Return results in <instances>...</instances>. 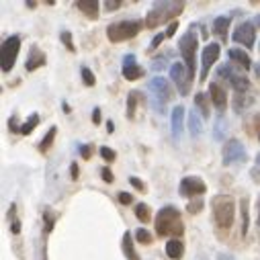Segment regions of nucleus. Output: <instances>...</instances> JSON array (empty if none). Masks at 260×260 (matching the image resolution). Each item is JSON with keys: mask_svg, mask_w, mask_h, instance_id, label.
<instances>
[{"mask_svg": "<svg viewBox=\"0 0 260 260\" xmlns=\"http://www.w3.org/2000/svg\"><path fill=\"white\" fill-rule=\"evenodd\" d=\"M74 7H76L84 17H88V19H92V21L98 19V7H100V5L96 3V0H76Z\"/></svg>", "mask_w": 260, "mask_h": 260, "instance_id": "obj_18", "label": "nucleus"}, {"mask_svg": "<svg viewBox=\"0 0 260 260\" xmlns=\"http://www.w3.org/2000/svg\"><path fill=\"white\" fill-rule=\"evenodd\" d=\"M170 131H172V137L174 139H180L182 137V131H184V107L178 105L172 109V115H170Z\"/></svg>", "mask_w": 260, "mask_h": 260, "instance_id": "obj_14", "label": "nucleus"}, {"mask_svg": "<svg viewBox=\"0 0 260 260\" xmlns=\"http://www.w3.org/2000/svg\"><path fill=\"white\" fill-rule=\"evenodd\" d=\"M17 123H19V121H17V117H15V115H13V117H11V119H9V129H11V131H13V133H21V127H19V125H17Z\"/></svg>", "mask_w": 260, "mask_h": 260, "instance_id": "obj_43", "label": "nucleus"}, {"mask_svg": "<svg viewBox=\"0 0 260 260\" xmlns=\"http://www.w3.org/2000/svg\"><path fill=\"white\" fill-rule=\"evenodd\" d=\"M228 29H230V17H217L213 21V35L224 43L228 39Z\"/></svg>", "mask_w": 260, "mask_h": 260, "instance_id": "obj_23", "label": "nucleus"}, {"mask_svg": "<svg viewBox=\"0 0 260 260\" xmlns=\"http://www.w3.org/2000/svg\"><path fill=\"white\" fill-rule=\"evenodd\" d=\"M203 117L197 113V109H191L189 111V133L197 139V137H201V133H203Z\"/></svg>", "mask_w": 260, "mask_h": 260, "instance_id": "obj_20", "label": "nucleus"}, {"mask_svg": "<svg viewBox=\"0 0 260 260\" xmlns=\"http://www.w3.org/2000/svg\"><path fill=\"white\" fill-rule=\"evenodd\" d=\"M203 205H205L203 201H193V203H189V205H187V211L195 215V213H199V211L203 209Z\"/></svg>", "mask_w": 260, "mask_h": 260, "instance_id": "obj_36", "label": "nucleus"}, {"mask_svg": "<svg viewBox=\"0 0 260 260\" xmlns=\"http://www.w3.org/2000/svg\"><path fill=\"white\" fill-rule=\"evenodd\" d=\"M25 5H27L29 9H35V7H37V3H33V0H27V3H25Z\"/></svg>", "mask_w": 260, "mask_h": 260, "instance_id": "obj_50", "label": "nucleus"}, {"mask_svg": "<svg viewBox=\"0 0 260 260\" xmlns=\"http://www.w3.org/2000/svg\"><path fill=\"white\" fill-rule=\"evenodd\" d=\"M70 176H72L74 180L78 178V164H76V162H72V164H70Z\"/></svg>", "mask_w": 260, "mask_h": 260, "instance_id": "obj_48", "label": "nucleus"}, {"mask_svg": "<svg viewBox=\"0 0 260 260\" xmlns=\"http://www.w3.org/2000/svg\"><path fill=\"white\" fill-rule=\"evenodd\" d=\"M143 76V68L137 66L135 62V56L133 54H127L123 56V78L125 80H137Z\"/></svg>", "mask_w": 260, "mask_h": 260, "instance_id": "obj_15", "label": "nucleus"}, {"mask_svg": "<svg viewBox=\"0 0 260 260\" xmlns=\"http://www.w3.org/2000/svg\"><path fill=\"white\" fill-rule=\"evenodd\" d=\"M250 176H252V180H254V182H260V154L256 156V160H254V168H252Z\"/></svg>", "mask_w": 260, "mask_h": 260, "instance_id": "obj_34", "label": "nucleus"}, {"mask_svg": "<svg viewBox=\"0 0 260 260\" xmlns=\"http://www.w3.org/2000/svg\"><path fill=\"white\" fill-rule=\"evenodd\" d=\"M170 78H172V82L176 84L178 94H180V96H187V94H189V88H191V82H193V78H191L187 66L180 64V62H174V64L170 66Z\"/></svg>", "mask_w": 260, "mask_h": 260, "instance_id": "obj_11", "label": "nucleus"}, {"mask_svg": "<svg viewBox=\"0 0 260 260\" xmlns=\"http://www.w3.org/2000/svg\"><path fill=\"white\" fill-rule=\"evenodd\" d=\"M133 236H131V232H125L123 234V240H121V248H123V254H125V258L127 260H141L139 258V254L135 252V248H133Z\"/></svg>", "mask_w": 260, "mask_h": 260, "instance_id": "obj_22", "label": "nucleus"}, {"mask_svg": "<svg viewBox=\"0 0 260 260\" xmlns=\"http://www.w3.org/2000/svg\"><path fill=\"white\" fill-rule=\"evenodd\" d=\"M137 100H139V94H137V90H131V92H129V96H127V117H129V119H133V117H135Z\"/></svg>", "mask_w": 260, "mask_h": 260, "instance_id": "obj_27", "label": "nucleus"}, {"mask_svg": "<svg viewBox=\"0 0 260 260\" xmlns=\"http://www.w3.org/2000/svg\"><path fill=\"white\" fill-rule=\"evenodd\" d=\"M11 230H13V234H19V232H21V224H19V219H15V221L11 224Z\"/></svg>", "mask_w": 260, "mask_h": 260, "instance_id": "obj_49", "label": "nucleus"}, {"mask_svg": "<svg viewBox=\"0 0 260 260\" xmlns=\"http://www.w3.org/2000/svg\"><path fill=\"white\" fill-rule=\"evenodd\" d=\"M228 56H230V58H232V62H234V64H238L244 72L252 68V60H250V56L246 54L244 49H240V47H232V49L228 51Z\"/></svg>", "mask_w": 260, "mask_h": 260, "instance_id": "obj_19", "label": "nucleus"}, {"mask_svg": "<svg viewBox=\"0 0 260 260\" xmlns=\"http://www.w3.org/2000/svg\"><path fill=\"white\" fill-rule=\"evenodd\" d=\"M211 209H213V219L219 228L230 230L236 221V201L230 195H215L211 201Z\"/></svg>", "mask_w": 260, "mask_h": 260, "instance_id": "obj_3", "label": "nucleus"}, {"mask_svg": "<svg viewBox=\"0 0 260 260\" xmlns=\"http://www.w3.org/2000/svg\"><path fill=\"white\" fill-rule=\"evenodd\" d=\"M41 66H45V54L37 47V45H33L31 49H29V58H27V62H25V70L27 72H35L37 68H41Z\"/></svg>", "mask_w": 260, "mask_h": 260, "instance_id": "obj_17", "label": "nucleus"}, {"mask_svg": "<svg viewBox=\"0 0 260 260\" xmlns=\"http://www.w3.org/2000/svg\"><path fill=\"white\" fill-rule=\"evenodd\" d=\"M78 150H80V156L84 160H90V156H92V145L90 143H82Z\"/></svg>", "mask_w": 260, "mask_h": 260, "instance_id": "obj_37", "label": "nucleus"}, {"mask_svg": "<svg viewBox=\"0 0 260 260\" xmlns=\"http://www.w3.org/2000/svg\"><path fill=\"white\" fill-rule=\"evenodd\" d=\"M176 31H178V23H176V21H172V23L168 25V29H166V37H172Z\"/></svg>", "mask_w": 260, "mask_h": 260, "instance_id": "obj_46", "label": "nucleus"}, {"mask_svg": "<svg viewBox=\"0 0 260 260\" xmlns=\"http://www.w3.org/2000/svg\"><path fill=\"white\" fill-rule=\"evenodd\" d=\"M135 217L141 224H150L152 221V211H150V205L147 203H137L135 205Z\"/></svg>", "mask_w": 260, "mask_h": 260, "instance_id": "obj_26", "label": "nucleus"}, {"mask_svg": "<svg viewBox=\"0 0 260 260\" xmlns=\"http://www.w3.org/2000/svg\"><path fill=\"white\" fill-rule=\"evenodd\" d=\"M209 94H211V100H213L215 109L219 111V115H224V111L228 107V92L224 90V86H219L217 82H211L209 84Z\"/></svg>", "mask_w": 260, "mask_h": 260, "instance_id": "obj_16", "label": "nucleus"}, {"mask_svg": "<svg viewBox=\"0 0 260 260\" xmlns=\"http://www.w3.org/2000/svg\"><path fill=\"white\" fill-rule=\"evenodd\" d=\"M19 49H21V37H19V35L7 37V39L3 41V45H0V68H3L5 74H9V72L15 68Z\"/></svg>", "mask_w": 260, "mask_h": 260, "instance_id": "obj_7", "label": "nucleus"}, {"mask_svg": "<svg viewBox=\"0 0 260 260\" xmlns=\"http://www.w3.org/2000/svg\"><path fill=\"white\" fill-rule=\"evenodd\" d=\"M164 37H166V33H158V35H156V37L152 39V43H150V47H152V49H154V47H158V45L162 43V39H164Z\"/></svg>", "mask_w": 260, "mask_h": 260, "instance_id": "obj_45", "label": "nucleus"}, {"mask_svg": "<svg viewBox=\"0 0 260 260\" xmlns=\"http://www.w3.org/2000/svg\"><path fill=\"white\" fill-rule=\"evenodd\" d=\"M217 74H219V78L228 80L234 86L236 94H246L250 90V80L244 76V70L242 68H236L234 64H221L219 70H217Z\"/></svg>", "mask_w": 260, "mask_h": 260, "instance_id": "obj_8", "label": "nucleus"}, {"mask_svg": "<svg viewBox=\"0 0 260 260\" xmlns=\"http://www.w3.org/2000/svg\"><path fill=\"white\" fill-rule=\"evenodd\" d=\"M119 203L121 205H131L133 203V195L131 193H119Z\"/></svg>", "mask_w": 260, "mask_h": 260, "instance_id": "obj_42", "label": "nucleus"}, {"mask_svg": "<svg viewBox=\"0 0 260 260\" xmlns=\"http://www.w3.org/2000/svg\"><path fill=\"white\" fill-rule=\"evenodd\" d=\"M184 9V3H154L152 11L147 13L145 17V27L147 29H156V27H160V25H170Z\"/></svg>", "mask_w": 260, "mask_h": 260, "instance_id": "obj_2", "label": "nucleus"}, {"mask_svg": "<svg viewBox=\"0 0 260 260\" xmlns=\"http://www.w3.org/2000/svg\"><path fill=\"white\" fill-rule=\"evenodd\" d=\"M195 105H197L199 115H201L203 119H207V117L211 115V111H209V100H207V96H205L203 92H199V94L195 96Z\"/></svg>", "mask_w": 260, "mask_h": 260, "instance_id": "obj_25", "label": "nucleus"}, {"mask_svg": "<svg viewBox=\"0 0 260 260\" xmlns=\"http://www.w3.org/2000/svg\"><path fill=\"white\" fill-rule=\"evenodd\" d=\"M37 123H39V115H37V113H31V115H29V119L21 125V133H23V135H29V133L37 127Z\"/></svg>", "mask_w": 260, "mask_h": 260, "instance_id": "obj_29", "label": "nucleus"}, {"mask_svg": "<svg viewBox=\"0 0 260 260\" xmlns=\"http://www.w3.org/2000/svg\"><path fill=\"white\" fill-rule=\"evenodd\" d=\"M62 41H64V45H66L68 51H76V47H74V43H72V35H70L68 31L62 33Z\"/></svg>", "mask_w": 260, "mask_h": 260, "instance_id": "obj_38", "label": "nucleus"}, {"mask_svg": "<svg viewBox=\"0 0 260 260\" xmlns=\"http://www.w3.org/2000/svg\"><path fill=\"white\" fill-rule=\"evenodd\" d=\"M102 7H105L109 13H113V11L121 9V7H123V3H121V0H105V3H102Z\"/></svg>", "mask_w": 260, "mask_h": 260, "instance_id": "obj_35", "label": "nucleus"}, {"mask_svg": "<svg viewBox=\"0 0 260 260\" xmlns=\"http://www.w3.org/2000/svg\"><path fill=\"white\" fill-rule=\"evenodd\" d=\"M56 133H58V127H49V129H47L43 141L39 143V150H41V152H47V150L51 147V143H54V139H56Z\"/></svg>", "mask_w": 260, "mask_h": 260, "instance_id": "obj_28", "label": "nucleus"}, {"mask_svg": "<svg viewBox=\"0 0 260 260\" xmlns=\"http://www.w3.org/2000/svg\"><path fill=\"white\" fill-rule=\"evenodd\" d=\"M219 51H221L219 43H209V45H205V49L201 51V82H205V78L209 76L211 66L219 58Z\"/></svg>", "mask_w": 260, "mask_h": 260, "instance_id": "obj_12", "label": "nucleus"}, {"mask_svg": "<svg viewBox=\"0 0 260 260\" xmlns=\"http://www.w3.org/2000/svg\"><path fill=\"white\" fill-rule=\"evenodd\" d=\"M252 102V98L250 96H246V94H236V98H234V111L236 113H242L248 105Z\"/></svg>", "mask_w": 260, "mask_h": 260, "instance_id": "obj_30", "label": "nucleus"}, {"mask_svg": "<svg viewBox=\"0 0 260 260\" xmlns=\"http://www.w3.org/2000/svg\"><path fill=\"white\" fill-rule=\"evenodd\" d=\"M260 19H256V21H244V23H240L238 27H236V31H234V41L238 43V45H242V47H246V49H252L254 47V41H256V23H258Z\"/></svg>", "mask_w": 260, "mask_h": 260, "instance_id": "obj_10", "label": "nucleus"}, {"mask_svg": "<svg viewBox=\"0 0 260 260\" xmlns=\"http://www.w3.org/2000/svg\"><path fill=\"white\" fill-rule=\"evenodd\" d=\"M100 178L105 180V182H113L115 180V176H113V172H111V168H100Z\"/></svg>", "mask_w": 260, "mask_h": 260, "instance_id": "obj_40", "label": "nucleus"}, {"mask_svg": "<svg viewBox=\"0 0 260 260\" xmlns=\"http://www.w3.org/2000/svg\"><path fill=\"white\" fill-rule=\"evenodd\" d=\"M197 25H191V29L180 37L178 41V49H180V56L184 60V66L191 74V78L195 76V68H197V47H199V37L195 33Z\"/></svg>", "mask_w": 260, "mask_h": 260, "instance_id": "obj_5", "label": "nucleus"}, {"mask_svg": "<svg viewBox=\"0 0 260 260\" xmlns=\"http://www.w3.org/2000/svg\"><path fill=\"white\" fill-rule=\"evenodd\" d=\"M256 224L260 226V203H258V217H256Z\"/></svg>", "mask_w": 260, "mask_h": 260, "instance_id": "obj_52", "label": "nucleus"}, {"mask_svg": "<svg viewBox=\"0 0 260 260\" xmlns=\"http://www.w3.org/2000/svg\"><path fill=\"white\" fill-rule=\"evenodd\" d=\"M92 123H94V125H100V109H98V107L92 111Z\"/></svg>", "mask_w": 260, "mask_h": 260, "instance_id": "obj_47", "label": "nucleus"}, {"mask_svg": "<svg viewBox=\"0 0 260 260\" xmlns=\"http://www.w3.org/2000/svg\"><path fill=\"white\" fill-rule=\"evenodd\" d=\"M147 90H150V98H152V109L158 111L160 115L166 113V105L172 98V86L166 78L162 76H154L147 82Z\"/></svg>", "mask_w": 260, "mask_h": 260, "instance_id": "obj_4", "label": "nucleus"}, {"mask_svg": "<svg viewBox=\"0 0 260 260\" xmlns=\"http://www.w3.org/2000/svg\"><path fill=\"white\" fill-rule=\"evenodd\" d=\"M248 197H242L240 199V224H242V236L248 234V228H250V207H248Z\"/></svg>", "mask_w": 260, "mask_h": 260, "instance_id": "obj_24", "label": "nucleus"}, {"mask_svg": "<svg viewBox=\"0 0 260 260\" xmlns=\"http://www.w3.org/2000/svg\"><path fill=\"white\" fill-rule=\"evenodd\" d=\"M62 107H64V113H70V105H68V102H64Z\"/></svg>", "mask_w": 260, "mask_h": 260, "instance_id": "obj_51", "label": "nucleus"}, {"mask_svg": "<svg viewBox=\"0 0 260 260\" xmlns=\"http://www.w3.org/2000/svg\"><path fill=\"white\" fill-rule=\"evenodd\" d=\"M135 242H139V244H152V234L147 230H143V228H137L135 230Z\"/></svg>", "mask_w": 260, "mask_h": 260, "instance_id": "obj_33", "label": "nucleus"}, {"mask_svg": "<svg viewBox=\"0 0 260 260\" xmlns=\"http://www.w3.org/2000/svg\"><path fill=\"white\" fill-rule=\"evenodd\" d=\"M98 154H100V158L105 160V162H113V160L117 158V152H115L113 147H107V145H102V147L98 150Z\"/></svg>", "mask_w": 260, "mask_h": 260, "instance_id": "obj_32", "label": "nucleus"}, {"mask_svg": "<svg viewBox=\"0 0 260 260\" xmlns=\"http://www.w3.org/2000/svg\"><path fill=\"white\" fill-rule=\"evenodd\" d=\"M154 224H156V234L162 236V238L166 236V238L174 240V238H180L184 234V224L180 219V211L172 205L162 207V209L156 213Z\"/></svg>", "mask_w": 260, "mask_h": 260, "instance_id": "obj_1", "label": "nucleus"}, {"mask_svg": "<svg viewBox=\"0 0 260 260\" xmlns=\"http://www.w3.org/2000/svg\"><path fill=\"white\" fill-rule=\"evenodd\" d=\"M184 254V242L174 238V240H168L166 242V256L172 258V260H180Z\"/></svg>", "mask_w": 260, "mask_h": 260, "instance_id": "obj_21", "label": "nucleus"}, {"mask_svg": "<svg viewBox=\"0 0 260 260\" xmlns=\"http://www.w3.org/2000/svg\"><path fill=\"white\" fill-rule=\"evenodd\" d=\"M224 166H234V164H244L248 162V152L240 139H228L224 143Z\"/></svg>", "mask_w": 260, "mask_h": 260, "instance_id": "obj_9", "label": "nucleus"}, {"mask_svg": "<svg viewBox=\"0 0 260 260\" xmlns=\"http://www.w3.org/2000/svg\"><path fill=\"white\" fill-rule=\"evenodd\" d=\"M80 74H82V82H84V86H94V84H96V78H94V74H92V70H90V68L82 66Z\"/></svg>", "mask_w": 260, "mask_h": 260, "instance_id": "obj_31", "label": "nucleus"}, {"mask_svg": "<svg viewBox=\"0 0 260 260\" xmlns=\"http://www.w3.org/2000/svg\"><path fill=\"white\" fill-rule=\"evenodd\" d=\"M143 25L145 23H141V21H117L107 27V37L111 43H121V41L133 39L141 31Z\"/></svg>", "mask_w": 260, "mask_h": 260, "instance_id": "obj_6", "label": "nucleus"}, {"mask_svg": "<svg viewBox=\"0 0 260 260\" xmlns=\"http://www.w3.org/2000/svg\"><path fill=\"white\" fill-rule=\"evenodd\" d=\"M164 64H166V56H158V60H154V62H152V70L160 72V70L164 68Z\"/></svg>", "mask_w": 260, "mask_h": 260, "instance_id": "obj_39", "label": "nucleus"}, {"mask_svg": "<svg viewBox=\"0 0 260 260\" xmlns=\"http://www.w3.org/2000/svg\"><path fill=\"white\" fill-rule=\"evenodd\" d=\"M129 184H131V187H135V189H139L141 193H145V191H147V189H145V182H143V180H139L137 176H131V178H129Z\"/></svg>", "mask_w": 260, "mask_h": 260, "instance_id": "obj_41", "label": "nucleus"}, {"mask_svg": "<svg viewBox=\"0 0 260 260\" xmlns=\"http://www.w3.org/2000/svg\"><path fill=\"white\" fill-rule=\"evenodd\" d=\"M205 191H207V184H205V180L199 178V176H184V178L180 180V187H178V193H180V197H184V199H193V197H197V195H203Z\"/></svg>", "mask_w": 260, "mask_h": 260, "instance_id": "obj_13", "label": "nucleus"}, {"mask_svg": "<svg viewBox=\"0 0 260 260\" xmlns=\"http://www.w3.org/2000/svg\"><path fill=\"white\" fill-rule=\"evenodd\" d=\"M43 219H45V232H51V228H54V215H51V213H45Z\"/></svg>", "mask_w": 260, "mask_h": 260, "instance_id": "obj_44", "label": "nucleus"}]
</instances>
